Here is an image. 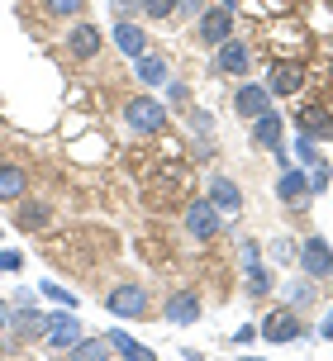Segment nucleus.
<instances>
[{
	"mask_svg": "<svg viewBox=\"0 0 333 361\" xmlns=\"http://www.w3.org/2000/svg\"><path fill=\"white\" fill-rule=\"evenodd\" d=\"M105 309H110L114 319H143V309H148V290L138 286V281H119V286L105 295Z\"/></svg>",
	"mask_w": 333,
	"mask_h": 361,
	"instance_id": "1",
	"label": "nucleus"
},
{
	"mask_svg": "<svg viewBox=\"0 0 333 361\" xmlns=\"http://www.w3.org/2000/svg\"><path fill=\"white\" fill-rule=\"evenodd\" d=\"M186 233L195 238V243H210V238L219 233L224 228V214L219 209H214V204H210V200H190V204H186Z\"/></svg>",
	"mask_w": 333,
	"mask_h": 361,
	"instance_id": "2",
	"label": "nucleus"
},
{
	"mask_svg": "<svg viewBox=\"0 0 333 361\" xmlns=\"http://www.w3.org/2000/svg\"><path fill=\"white\" fill-rule=\"evenodd\" d=\"M124 124L138 128V133H162L166 128V109L152 100V95H133L129 105H124Z\"/></svg>",
	"mask_w": 333,
	"mask_h": 361,
	"instance_id": "3",
	"label": "nucleus"
},
{
	"mask_svg": "<svg viewBox=\"0 0 333 361\" xmlns=\"http://www.w3.org/2000/svg\"><path fill=\"white\" fill-rule=\"evenodd\" d=\"M296 262L305 267L310 281H329V276H333V247H329V238H305Z\"/></svg>",
	"mask_w": 333,
	"mask_h": 361,
	"instance_id": "4",
	"label": "nucleus"
},
{
	"mask_svg": "<svg viewBox=\"0 0 333 361\" xmlns=\"http://www.w3.org/2000/svg\"><path fill=\"white\" fill-rule=\"evenodd\" d=\"M258 338H267V343H296L300 338V319H296V309L291 305H281V309H272L267 319H262V328H258Z\"/></svg>",
	"mask_w": 333,
	"mask_h": 361,
	"instance_id": "5",
	"label": "nucleus"
},
{
	"mask_svg": "<svg viewBox=\"0 0 333 361\" xmlns=\"http://www.w3.org/2000/svg\"><path fill=\"white\" fill-rule=\"evenodd\" d=\"M214 67L224 76H248L253 72V43H243V38H224L219 53H214Z\"/></svg>",
	"mask_w": 333,
	"mask_h": 361,
	"instance_id": "6",
	"label": "nucleus"
},
{
	"mask_svg": "<svg viewBox=\"0 0 333 361\" xmlns=\"http://www.w3.org/2000/svg\"><path fill=\"white\" fill-rule=\"evenodd\" d=\"M296 128H300V138H310V143L333 138V109L329 105H300L296 109Z\"/></svg>",
	"mask_w": 333,
	"mask_h": 361,
	"instance_id": "7",
	"label": "nucleus"
},
{
	"mask_svg": "<svg viewBox=\"0 0 333 361\" xmlns=\"http://www.w3.org/2000/svg\"><path fill=\"white\" fill-rule=\"evenodd\" d=\"M267 90H272V95H281V100H291L296 90H305V67L281 57L277 67H272V76H267Z\"/></svg>",
	"mask_w": 333,
	"mask_h": 361,
	"instance_id": "8",
	"label": "nucleus"
},
{
	"mask_svg": "<svg viewBox=\"0 0 333 361\" xmlns=\"http://www.w3.org/2000/svg\"><path fill=\"white\" fill-rule=\"evenodd\" d=\"M76 338H81V319H72V309H67V314H48V328H43V343L48 347L67 352Z\"/></svg>",
	"mask_w": 333,
	"mask_h": 361,
	"instance_id": "9",
	"label": "nucleus"
},
{
	"mask_svg": "<svg viewBox=\"0 0 333 361\" xmlns=\"http://www.w3.org/2000/svg\"><path fill=\"white\" fill-rule=\"evenodd\" d=\"M43 328H48V314H38L29 300L15 309V319H10V333H15L19 343H34V338H43Z\"/></svg>",
	"mask_w": 333,
	"mask_h": 361,
	"instance_id": "10",
	"label": "nucleus"
},
{
	"mask_svg": "<svg viewBox=\"0 0 333 361\" xmlns=\"http://www.w3.org/2000/svg\"><path fill=\"white\" fill-rule=\"evenodd\" d=\"M234 109H238L243 119H258L262 109H272V90H267V86H253V81H243V86L234 90Z\"/></svg>",
	"mask_w": 333,
	"mask_h": 361,
	"instance_id": "11",
	"label": "nucleus"
},
{
	"mask_svg": "<svg viewBox=\"0 0 333 361\" xmlns=\"http://www.w3.org/2000/svg\"><path fill=\"white\" fill-rule=\"evenodd\" d=\"M210 204H214L219 214H238V209H243V190H238V180L214 176V180H210Z\"/></svg>",
	"mask_w": 333,
	"mask_h": 361,
	"instance_id": "12",
	"label": "nucleus"
},
{
	"mask_svg": "<svg viewBox=\"0 0 333 361\" xmlns=\"http://www.w3.org/2000/svg\"><path fill=\"white\" fill-rule=\"evenodd\" d=\"M229 34H234V10H229V5L205 10V19H200V38H205V43H214V48H219Z\"/></svg>",
	"mask_w": 333,
	"mask_h": 361,
	"instance_id": "13",
	"label": "nucleus"
},
{
	"mask_svg": "<svg viewBox=\"0 0 333 361\" xmlns=\"http://www.w3.org/2000/svg\"><path fill=\"white\" fill-rule=\"evenodd\" d=\"M67 53L81 57V62H91V57L100 53V29H95V24H76L72 34H67Z\"/></svg>",
	"mask_w": 333,
	"mask_h": 361,
	"instance_id": "14",
	"label": "nucleus"
},
{
	"mask_svg": "<svg viewBox=\"0 0 333 361\" xmlns=\"http://www.w3.org/2000/svg\"><path fill=\"white\" fill-rule=\"evenodd\" d=\"M281 114H272V109H262L258 119H253V143L258 147H272V152H281Z\"/></svg>",
	"mask_w": 333,
	"mask_h": 361,
	"instance_id": "15",
	"label": "nucleus"
},
{
	"mask_svg": "<svg viewBox=\"0 0 333 361\" xmlns=\"http://www.w3.org/2000/svg\"><path fill=\"white\" fill-rule=\"evenodd\" d=\"M277 195L286 200V204H305V195H310V176L300 171V166H286L277 180Z\"/></svg>",
	"mask_w": 333,
	"mask_h": 361,
	"instance_id": "16",
	"label": "nucleus"
},
{
	"mask_svg": "<svg viewBox=\"0 0 333 361\" xmlns=\"http://www.w3.org/2000/svg\"><path fill=\"white\" fill-rule=\"evenodd\" d=\"M133 72H138V81H143V86H162L166 76V57H157V53H138L133 57Z\"/></svg>",
	"mask_w": 333,
	"mask_h": 361,
	"instance_id": "17",
	"label": "nucleus"
},
{
	"mask_svg": "<svg viewBox=\"0 0 333 361\" xmlns=\"http://www.w3.org/2000/svg\"><path fill=\"white\" fill-rule=\"evenodd\" d=\"M166 319H171V324H195V319H200V300H195V295H190V290H181V295H171V300H166Z\"/></svg>",
	"mask_w": 333,
	"mask_h": 361,
	"instance_id": "18",
	"label": "nucleus"
},
{
	"mask_svg": "<svg viewBox=\"0 0 333 361\" xmlns=\"http://www.w3.org/2000/svg\"><path fill=\"white\" fill-rule=\"evenodd\" d=\"M105 343H110V352H124L129 361H152V347H143L138 338H129L124 328H110V333H105Z\"/></svg>",
	"mask_w": 333,
	"mask_h": 361,
	"instance_id": "19",
	"label": "nucleus"
},
{
	"mask_svg": "<svg viewBox=\"0 0 333 361\" xmlns=\"http://www.w3.org/2000/svg\"><path fill=\"white\" fill-rule=\"evenodd\" d=\"M114 43H119V53H124V57H138L143 48H148L143 29H138V24H129V19H119V24H114Z\"/></svg>",
	"mask_w": 333,
	"mask_h": 361,
	"instance_id": "20",
	"label": "nucleus"
},
{
	"mask_svg": "<svg viewBox=\"0 0 333 361\" xmlns=\"http://www.w3.org/2000/svg\"><path fill=\"white\" fill-rule=\"evenodd\" d=\"M48 219H53V204H43V200H24V204L15 209V224H19V228H43Z\"/></svg>",
	"mask_w": 333,
	"mask_h": 361,
	"instance_id": "21",
	"label": "nucleus"
},
{
	"mask_svg": "<svg viewBox=\"0 0 333 361\" xmlns=\"http://www.w3.org/2000/svg\"><path fill=\"white\" fill-rule=\"evenodd\" d=\"M24 185H29L24 166H15V162L0 166V200H24Z\"/></svg>",
	"mask_w": 333,
	"mask_h": 361,
	"instance_id": "22",
	"label": "nucleus"
},
{
	"mask_svg": "<svg viewBox=\"0 0 333 361\" xmlns=\"http://www.w3.org/2000/svg\"><path fill=\"white\" fill-rule=\"evenodd\" d=\"M67 357H72V361H100V357H110V343H105V338H86V333H81V338L67 347Z\"/></svg>",
	"mask_w": 333,
	"mask_h": 361,
	"instance_id": "23",
	"label": "nucleus"
},
{
	"mask_svg": "<svg viewBox=\"0 0 333 361\" xmlns=\"http://www.w3.org/2000/svg\"><path fill=\"white\" fill-rule=\"evenodd\" d=\"M267 290H272V276H267V271L253 262V267H248V295H253V300H262Z\"/></svg>",
	"mask_w": 333,
	"mask_h": 361,
	"instance_id": "24",
	"label": "nucleus"
},
{
	"mask_svg": "<svg viewBox=\"0 0 333 361\" xmlns=\"http://www.w3.org/2000/svg\"><path fill=\"white\" fill-rule=\"evenodd\" d=\"M190 128H195L200 143H210V133H214V114H210V109H190Z\"/></svg>",
	"mask_w": 333,
	"mask_h": 361,
	"instance_id": "25",
	"label": "nucleus"
},
{
	"mask_svg": "<svg viewBox=\"0 0 333 361\" xmlns=\"http://www.w3.org/2000/svg\"><path fill=\"white\" fill-rule=\"evenodd\" d=\"M138 10L152 15V19H171L176 15V0H138Z\"/></svg>",
	"mask_w": 333,
	"mask_h": 361,
	"instance_id": "26",
	"label": "nucleus"
},
{
	"mask_svg": "<svg viewBox=\"0 0 333 361\" xmlns=\"http://www.w3.org/2000/svg\"><path fill=\"white\" fill-rule=\"evenodd\" d=\"M272 257L291 267V262H296V257H300V243H296V238H277V243H272Z\"/></svg>",
	"mask_w": 333,
	"mask_h": 361,
	"instance_id": "27",
	"label": "nucleus"
},
{
	"mask_svg": "<svg viewBox=\"0 0 333 361\" xmlns=\"http://www.w3.org/2000/svg\"><path fill=\"white\" fill-rule=\"evenodd\" d=\"M81 5H86V0H43V15H81Z\"/></svg>",
	"mask_w": 333,
	"mask_h": 361,
	"instance_id": "28",
	"label": "nucleus"
},
{
	"mask_svg": "<svg viewBox=\"0 0 333 361\" xmlns=\"http://www.w3.org/2000/svg\"><path fill=\"white\" fill-rule=\"evenodd\" d=\"M38 290H43L48 300H57V305H62V309H76V295H72V290H62V286H57V281H43V286H38Z\"/></svg>",
	"mask_w": 333,
	"mask_h": 361,
	"instance_id": "29",
	"label": "nucleus"
},
{
	"mask_svg": "<svg viewBox=\"0 0 333 361\" xmlns=\"http://www.w3.org/2000/svg\"><path fill=\"white\" fill-rule=\"evenodd\" d=\"M310 300H315V290H310V286H286V305L296 309V314L310 305Z\"/></svg>",
	"mask_w": 333,
	"mask_h": 361,
	"instance_id": "30",
	"label": "nucleus"
},
{
	"mask_svg": "<svg viewBox=\"0 0 333 361\" xmlns=\"http://www.w3.org/2000/svg\"><path fill=\"white\" fill-rule=\"evenodd\" d=\"M315 190H329V166L324 162H315V171H310V195Z\"/></svg>",
	"mask_w": 333,
	"mask_h": 361,
	"instance_id": "31",
	"label": "nucleus"
},
{
	"mask_svg": "<svg viewBox=\"0 0 333 361\" xmlns=\"http://www.w3.org/2000/svg\"><path fill=\"white\" fill-rule=\"evenodd\" d=\"M162 86H166V100H171V105L181 109V105H186V86H181V81H171V76H166Z\"/></svg>",
	"mask_w": 333,
	"mask_h": 361,
	"instance_id": "32",
	"label": "nucleus"
},
{
	"mask_svg": "<svg viewBox=\"0 0 333 361\" xmlns=\"http://www.w3.org/2000/svg\"><path fill=\"white\" fill-rule=\"evenodd\" d=\"M296 157H300V162H310V166L319 162V152H315V143H310V138H296Z\"/></svg>",
	"mask_w": 333,
	"mask_h": 361,
	"instance_id": "33",
	"label": "nucleus"
},
{
	"mask_svg": "<svg viewBox=\"0 0 333 361\" xmlns=\"http://www.w3.org/2000/svg\"><path fill=\"white\" fill-rule=\"evenodd\" d=\"M238 257H243V267H253V262H258V257H262V247H258V243H253V238H243Z\"/></svg>",
	"mask_w": 333,
	"mask_h": 361,
	"instance_id": "34",
	"label": "nucleus"
},
{
	"mask_svg": "<svg viewBox=\"0 0 333 361\" xmlns=\"http://www.w3.org/2000/svg\"><path fill=\"white\" fill-rule=\"evenodd\" d=\"M19 262H24L19 252H0V271H19Z\"/></svg>",
	"mask_w": 333,
	"mask_h": 361,
	"instance_id": "35",
	"label": "nucleus"
},
{
	"mask_svg": "<svg viewBox=\"0 0 333 361\" xmlns=\"http://www.w3.org/2000/svg\"><path fill=\"white\" fill-rule=\"evenodd\" d=\"M253 338H258V328H253V324H243L238 333H234V343H253Z\"/></svg>",
	"mask_w": 333,
	"mask_h": 361,
	"instance_id": "36",
	"label": "nucleus"
},
{
	"mask_svg": "<svg viewBox=\"0 0 333 361\" xmlns=\"http://www.w3.org/2000/svg\"><path fill=\"white\" fill-rule=\"evenodd\" d=\"M319 338H324V343H333V309H329V319L319 324Z\"/></svg>",
	"mask_w": 333,
	"mask_h": 361,
	"instance_id": "37",
	"label": "nucleus"
},
{
	"mask_svg": "<svg viewBox=\"0 0 333 361\" xmlns=\"http://www.w3.org/2000/svg\"><path fill=\"white\" fill-rule=\"evenodd\" d=\"M0 324H5V305H0Z\"/></svg>",
	"mask_w": 333,
	"mask_h": 361,
	"instance_id": "38",
	"label": "nucleus"
}]
</instances>
